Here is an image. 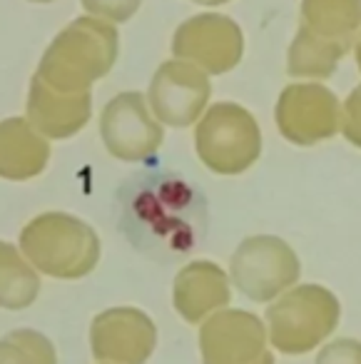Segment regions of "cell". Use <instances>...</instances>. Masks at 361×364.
<instances>
[{
	"label": "cell",
	"mask_w": 361,
	"mask_h": 364,
	"mask_svg": "<svg viewBox=\"0 0 361 364\" xmlns=\"http://www.w3.org/2000/svg\"><path fill=\"white\" fill-rule=\"evenodd\" d=\"M117 33L95 16L77 18L45 48L36 75L63 92H90V85L112 68Z\"/></svg>",
	"instance_id": "obj_2"
},
{
	"label": "cell",
	"mask_w": 361,
	"mask_h": 364,
	"mask_svg": "<svg viewBox=\"0 0 361 364\" xmlns=\"http://www.w3.org/2000/svg\"><path fill=\"white\" fill-rule=\"evenodd\" d=\"M0 364H58L50 339L36 329H16L0 337Z\"/></svg>",
	"instance_id": "obj_17"
},
{
	"label": "cell",
	"mask_w": 361,
	"mask_h": 364,
	"mask_svg": "<svg viewBox=\"0 0 361 364\" xmlns=\"http://www.w3.org/2000/svg\"><path fill=\"white\" fill-rule=\"evenodd\" d=\"M90 92H63L33 75L28 90V120L45 137H70L90 117Z\"/></svg>",
	"instance_id": "obj_12"
},
{
	"label": "cell",
	"mask_w": 361,
	"mask_h": 364,
	"mask_svg": "<svg viewBox=\"0 0 361 364\" xmlns=\"http://www.w3.org/2000/svg\"><path fill=\"white\" fill-rule=\"evenodd\" d=\"M41 289L38 272L21 247L0 242V307L26 309L33 304Z\"/></svg>",
	"instance_id": "obj_16"
},
{
	"label": "cell",
	"mask_w": 361,
	"mask_h": 364,
	"mask_svg": "<svg viewBox=\"0 0 361 364\" xmlns=\"http://www.w3.org/2000/svg\"><path fill=\"white\" fill-rule=\"evenodd\" d=\"M200 160L220 175H239L259 157L262 135L254 117L239 105L220 102L210 107L195 132Z\"/></svg>",
	"instance_id": "obj_5"
},
{
	"label": "cell",
	"mask_w": 361,
	"mask_h": 364,
	"mask_svg": "<svg viewBox=\"0 0 361 364\" xmlns=\"http://www.w3.org/2000/svg\"><path fill=\"white\" fill-rule=\"evenodd\" d=\"M50 157V147L43 132L28 117H8L0 122V177L31 180L41 175Z\"/></svg>",
	"instance_id": "obj_13"
},
{
	"label": "cell",
	"mask_w": 361,
	"mask_h": 364,
	"mask_svg": "<svg viewBox=\"0 0 361 364\" xmlns=\"http://www.w3.org/2000/svg\"><path fill=\"white\" fill-rule=\"evenodd\" d=\"M155 112L140 92H122L105 105L100 135L107 152L125 162H145L160 150L162 132Z\"/></svg>",
	"instance_id": "obj_7"
},
{
	"label": "cell",
	"mask_w": 361,
	"mask_h": 364,
	"mask_svg": "<svg viewBox=\"0 0 361 364\" xmlns=\"http://www.w3.org/2000/svg\"><path fill=\"white\" fill-rule=\"evenodd\" d=\"M155 342L152 319L132 307H115L97 314L90 329L92 354L105 364H145Z\"/></svg>",
	"instance_id": "obj_9"
},
{
	"label": "cell",
	"mask_w": 361,
	"mask_h": 364,
	"mask_svg": "<svg viewBox=\"0 0 361 364\" xmlns=\"http://www.w3.org/2000/svg\"><path fill=\"white\" fill-rule=\"evenodd\" d=\"M281 135L296 145H314L339 130L336 100L321 87H289L276 110Z\"/></svg>",
	"instance_id": "obj_11"
},
{
	"label": "cell",
	"mask_w": 361,
	"mask_h": 364,
	"mask_svg": "<svg viewBox=\"0 0 361 364\" xmlns=\"http://www.w3.org/2000/svg\"><path fill=\"white\" fill-rule=\"evenodd\" d=\"M175 307L187 322H202L210 312L227 307L230 284L217 264L192 262L175 279Z\"/></svg>",
	"instance_id": "obj_15"
},
{
	"label": "cell",
	"mask_w": 361,
	"mask_h": 364,
	"mask_svg": "<svg viewBox=\"0 0 361 364\" xmlns=\"http://www.w3.org/2000/svg\"><path fill=\"white\" fill-rule=\"evenodd\" d=\"M210 97V82L192 63L170 60L150 82V107L165 125L187 127L200 117Z\"/></svg>",
	"instance_id": "obj_10"
},
{
	"label": "cell",
	"mask_w": 361,
	"mask_h": 364,
	"mask_svg": "<svg viewBox=\"0 0 361 364\" xmlns=\"http://www.w3.org/2000/svg\"><path fill=\"white\" fill-rule=\"evenodd\" d=\"M339 322V302L329 289L304 284L266 309L269 337L279 352L304 354L314 349Z\"/></svg>",
	"instance_id": "obj_4"
},
{
	"label": "cell",
	"mask_w": 361,
	"mask_h": 364,
	"mask_svg": "<svg viewBox=\"0 0 361 364\" xmlns=\"http://www.w3.org/2000/svg\"><path fill=\"white\" fill-rule=\"evenodd\" d=\"M344 135L349 142H354L356 147H361V87L356 92H351V97L346 100Z\"/></svg>",
	"instance_id": "obj_20"
},
{
	"label": "cell",
	"mask_w": 361,
	"mask_h": 364,
	"mask_svg": "<svg viewBox=\"0 0 361 364\" xmlns=\"http://www.w3.org/2000/svg\"><path fill=\"white\" fill-rule=\"evenodd\" d=\"M28 3H53V0H28Z\"/></svg>",
	"instance_id": "obj_21"
},
{
	"label": "cell",
	"mask_w": 361,
	"mask_h": 364,
	"mask_svg": "<svg viewBox=\"0 0 361 364\" xmlns=\"http://www.w3.org/2000/svg\"><path fill=\"white\" fill-rule=\"evenodd\" d=\"M125 240L155 262L195 252L210 230V205L197 182L182 172L145 167L132 172L115 195Z\"/></svg>",
	"instance_id": "obj_1"
},
{
	"label": "cell",
	"mask_w": 361,
	"mask_h": 364,
	"mask_svg": "<svg viewBox=\"0 0 361 364\" xmlns=\"http://www.w3.org/2000/svg\"><path fill=\"white\" fill-rule=\"evenodd\" d=\"M21 250L43 274L77 279L92 272L100 257V242L90 225L65 213H45L26 225Z\"/></svg>",
	"instance_id": "obj_3"
},
{
	"label": "cell",
	"mask_w": 361,
	"mask_h": 364,
	"mask_svg": "<svg viewBox=\"0 0 361 364\" xmlns=\"http://www.w3.org/2000/svg\"><path fill=\"white\" fill-rule=\"evenodd\" d=\"M205 364H274L262 322L242 309H225L200 332Z\"/></svg>",
	"instance_id": "obj_8"
},
{
	"label": "cell",
	"mask_w": 361,
	"mask_h": 364,
	"mask_svg": "<svg viewBox=\"0 0 361 364\" xmlns=\"http://www.w3.org/2000/svg\"><path fill=\"white\" fill-rule=\"evenodd\" d=\"M227 23L220 18H195L177 31L172 50L180 60H192L212 73H222L237 63L239 41H227Z\"/></svg>",
	"instance_id": "obj_14"
},
{
	"label": "cell",
	"mask_w": 361,
	"mask_h": 364,
	"mask_svg": "<svg viewBox=\"0 0 361 364\" xmlns=\"http://www.w3.org/2000/svg\"><path fill=\"white\" fill-rule=\"evenodd\" d=\"M299 259L279 237H249L232 255V279L244 297L269 302L296 282Z\"/></svg>",
	"instance_id": "obj_6"
},
{
	"label": "cell",
	"mask_w": 361,
	"mask_h": 364,
	"mask_svg": "<svg viewBox=\"0 0 361 364\" xmlns=\"http://www.w3.org/2000/svg\"><path fill=\"white\" fill-rule=\"evenodd\" d=\"M82 6L90 16L102 18V21L122 23L137 11L140 0H82Z\"/></svg>",
	"instance_id": "obj_18"
},
{
	"label": "cell",
	"mask_w": 361,
	"mask_h": 364,
	"mask_svg": "<svg viewBox=\"0 0 361 364\" xmlns=\"http://www.w3.org/2000/svg\"><path fill=\"white\" fill-rule=\"evenodd\" d=\"M316 364H361V342L336 339L321 349Z\"/></svg>",
	"instance_id": "obj_19"
}]
</instances>
